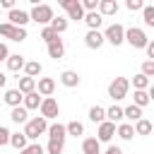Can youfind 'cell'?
Instances as JSON below:
<instances>
[{
	"label": "cell",
	"instance_id": "cell-1",
	"mask_svg": "<svg viewBox=\"0 0 154 154\" xmlns=\"http://www.w3.org/2000/svg\"><path fill=\"white\" fill-rule=\"evenodd\" d=\"M46 130H48V120H46V118H41V116L29 118V120L24 123V137H26V140H31V142H36V140H38V135H43Z\"/></svg>",
	"mask_w": 154,
	"mask_h": 154
},
{
	"label": "cell",
	"instance_id": "cell-2",
	"mask_svg": "<svg viewBox=\"0 0 154 154\" xmlns=\"http://www.w3.org/2000/svg\"><path fill=\"white\" fill-rule=\"evenodd\" d=\"M55 14H53V7L51 5H34L31 7V12H29V19H34L36 24H43V26H48L51 24V19H53Z\"/></svg>",
	"mask_w": 154,
	"mask_h": 154
},
{
	"label": "cell",
	"instance_id": "cell-3",
	"mask_svg": "<svg viewBox=\"0 0 154 154\" xmlns=\"http://www.w3.org/2000/svg\"><path fill=\"white\" fill-rule=\"evenodd\" d=\"M103 34V41H108L111 46H120V43H125V26L123 24H111V26H106V31H101Z\"/></svg>",
	"mask_w": 154,
	"mask_h": 154
},
{
	"label": "cell",
	"instance_id": "cell-4",
	"mask_svg": "<svg viewBox=\"0 0 154 154\" xmlns=\"http://www.w3.org/2000/svg\"><path fill=\"white\" fill-rule=\"evenodd\" d=\"M128 89H130V82H128L125 77H116V79L108 84V96H111L113 101H120V99L128 96Z\"/></svg>",
	"mask_w": 154,
	"mask_h": 154
},
{
	"label": "cell",
	"instance_id": "cell-5",
	"mask_svg": "<svg viewBox=\"0 0 154 154\" xmlns=\"http://www.w3.org/2000/svg\"><path fill=\"white\" fill-rule=\"evenodd\" d=\"M125 41H128L132 48H144L149 38H147L144 29H140V26H130V29H125Z\"/></svg>",
	"mask_w": 154,
	"mask_h": 154
},
{
	"label": "cell",
	"instance_id": "cell-6",
	"mask_svg": "<svg viewBox=\"0 0 154 154\" xmlns=\"http://www.w3.org/2000/svg\"><path fill=\"white\" fill-rule=\"evenodd\" d=\"M60 7L67 12V19H75V22L84 19V10H82L79 0H60Z\"/></svg>",
	"mask_w": 154,
	"mask_h": 154
},
{
	"label": "cell",
	"instance_id": "cell-7",
	"mask_svg": "<svg viewBox=\"0 0 154 154\" xmlns=\"http://www.w3.org/2000/svg\"><path fill=\"white\" fill-rule=\"evenodd\" d=\"M38 111H41V118H46V120H53V118H58V113H60V106H58V101H55L53 96H46V99L41 101Z\"/></svg>",
	"mask_w": 154,
	"mask_h": 154
},
{
	"label": "cell",
	"instance_id": "cell-8",
	"mask_svg": "<svg viewBox=\"0 0 154 154\" xmlns=\"http://www.w3.org/2000/svg\"><path fill=\"white\" fill-rule=\"evenodd\" d=\"M0 36H5L10 41H24L26 38V29H19V26H12V24L2 22L0 24Z\"/></svg>",
	"mask_w": 154,
	"mask_h": 154
},
{
	"label": "cell",
	"instance_id": "cell-9",
	"mask_svg": "<svg viewBox=\"0 0 154 154\" xmlns=\"http://www.w3.org/2000/svg\"><path fill=\"white\" fill-rule=\"evenodd\" d=\"M29 22H31V19H29V12H24V10H19V7L10 10V14H7V24L19 26V29H26Z\"/></svg>",
	"mask_w": 154,
	"mask_h": 154
},
{
	"label": "cell",
	"instance_id": "cell-10",
	"mask_svg": "<svg viewBox=\"0 0 154 154\" xmlns=\"http://www.w3.org/2000/svg\"><path fill=\"white\" fill-rule=\"evenodd\" d=\"M113 135H116V125L113 123H108V120L99 123V130H96V140L99 142H111Z\"/></svg>",
	"mask_w": 154,
	"mask_h": 154
},
{
	"label": "cell",
	"instance_id": "cell-11",
	"mask_svg": "<svg viewBox=\"0 0 154 154\" xmlns=\"http://www.w3.org/2000/svg\"><path fill=\"white\" fill-rule=\"evenodd\" d=\"M55 91V79L53 77H38V84H36V94H41L43 99L51 96Z\"/></svg>",
	"mask_w": 154,
	"mask_h": 154
},
{
	"label": "cell",
	"instance_id": "cell-12",
	"mask_svg": "<svg viewBox=\"0 0 154 154\" xmlns=\"http://www.w3.org/2000/svg\"><path fill=\"white\" fill-rule=\"evenodd\" d=\"M103 43H106V41H103V34H101V31H87V36H84V46H87V48L99 51Z\"/></svg>",
	"mask_w": 154,
	"mask_h": 154
},
{
	"label": "cell",
	"instance_id": "cell-13",
	"mask_svg": "<svg viewBox=\"0 0 154 154\" xmlns=\"http://www.w3.org/2000/svg\"><path fill=\"white\" fill-rule=\"evenodd\" d=\"M46 48H48V55H51L53 60H60V58L65 55V43H63V38H55V41L46 43Z\"/></svg>",
	"mask_w": 154,
	"mask_h": 154
},
{
	"label": "cell",
	"instance_id": "cell-14",
	"mask_svg": "<svg viewBox=\"0 0 154 154\" xmlns=\"http://www.w3.org/2000/svg\"><path fill=\"white\" fill-rule=\"evenodd\" d=\"M96 12H99L101 17H111V14L118 12V2H116V0H99Z\"/></svg>",
	"mask_w": 154,
	"mask_h": 154
},
{
	"label": "cell",
	"instance_id": "cell-15",
	"mask_svg": "<svg viewBox=\"0 0 154 154\" xmlns=\"http://www.w3.org/2000/svg\"><path fill=\"white\" fill-rule=\"evenodd\" d=\"M82 22L89 26V31H99V26L103 24V17L99 12H84V19Z\"/></svg>",
	"mask_w": 154,
	"mask_h": 154
},
{
	"label": "cell",
	"instance_id": "cell-16",
	"mask_svg": "<svg viewBox=\"0 0 154 154\" xmlns=\"http://www.w3.org/2000/svg\"><path fill=\"white\" fill-rule=\"evenodd\" d=\"M22 70H24V77H31V79H36V77L43 72V67H41V63H38V60H26Z\"/></svg>",
	"mask_w": 154,
	"mask_h": 154
},
{
	"label": "cell",
	"instance_id": "cell-17",
	"mask_svg": "<svg viewBox=\"0 0 154 154\" xmlns=\"http://www.w3.org/2000/svg\"><path fill=\"white\" fill-rule=\"evenodd\" d=\"M82 154H101V142L96 137H84L82 142Z\"/></svg>",
	"mask_w": 154,
	"mask_h": 154
},
{
	"label": "cell",
	"instance_id": "cell-18",
	"mask_svg": "<svg viewBox=\"0 0 154 154\" xmlns=\"http://www.w3.org/2000/svg\"><path fill=\"white\" fill-rule=\"evenodd\" d=\"M60 82H63L67 89H75V87H79V75H77L75 70H65V72L60 75Z\"/></svg>",
	"mask_w": 154,
	"mask_h": 154
},
{
	"label": "cell",
	"instance_id": "cell-19",
	"mask_svg": "<svg viewBox=\"0 0 154 154\" xmlns=\"http://www.w3.org/2000/svg\"><path fill=\"white\" fill-rule=\"evenodd\" d=\"M22 99H24V94H22L19 89H7V91H5V103L12 106V108L22 106Z\"/></svg>",
	"mask_w": 154,
	"mask_h": 154
},
{
	"label": "cell",
	"instance_id": "cell-20",
	"mask_svg": "<svg viewBox=\"0 0 154 154\" xmlns=\"http://www.w3.org/2000/svg\"><path fill=\"white\" fill-rule=\"evenodd\" d=\"M41 101H43V96H41V94H36V91H31V94H26V96L22 99V106H24L26 111H34V108H38V106H41Z\"/></svg>",
	"mask_w": 154,
	"mask_h": 154
},
{
	"label": "cell",
	"instance_id": "cell-21",
	"mask_svg": "<svg viewBox=\"0 0 154 154\" xmlns=\"http://www.w3.org/2000/svg\"><path fill=\"white\" fill-rule=\"evenodd\" d=\"M5 63H7V70H10V72H19V70L24 67V63H26V60H24V55H19V53H12V55H10Z\"/></svg>",
	"mask_w": 154,
	"mask_h": 154
},
{
	"label": "cell",
	"instance_id": "cell-22",
	"mask_svg": "<svg viewBox=\"0 0 154 154\" xmlns=\"http://www.w3.org/2000/svg\"><path fill=\"white\" fill-rule=\"evenodd\" d=\"M46 132H48V137H51V140H65V137H67V132H65V125H63V123H51Z\"/></svg>",
	"mask_w": 154,
	"mask_h": 154
},
{
	"label": "cell",
	"instance_id": "cell-23",
	"mask_svg": "<svg viewBox=\"0 0 154 154\" xmlns=\"http://www.w3.org/2000/svg\"><path fill=\"white\" fill-rule=\"evenodd\" d=\"M19 79V84H17V89L26 96V94H31V91H36V79H31V77H17Z\"/></svg>",
	"mask_w": 154,
	"mask_h": 154
},
{
	"label": "cell",
	"instance_id": "cell-24",
	"mask_svg": "<svg viewBox=\"0 0 154 154\" xmlns=\"http://www.w3.org/2000/svg\"><path fill=\"white\" fill-rule=\"evenodd\" d=\"M123 118H128V120H130V125H135V123L142 118V108H137L135 103H130L128 108H123Z\"/></svg>",
	"mask_w": 154,
	"mask_h": 154
},
{
	"label": "cell",
	"instance_id": "cell-25",
	"mask_svg": "<svg viewBox=\"0 0 154 154\" xmlns=\"http://www.w3.org/2000/svg\"><path fill=\"white\" fill-rule=\"evenodd\" d=\"M106 120L113 123V125H118V123L123 120V108H120L118 103H113L111 108H106Z\"/></svg>",
	"mask_w": 154,
	"mask_h": 154
},
{
	"label": "cell",
	"instance_id": "cell-26",
	"mask_svg": "<svg viewBox=\"0 0 154 154\" xmlns=\"http://www.w3.org/2000/svg\"><path fill=\"white\" fill-rule=\"evenodd\" d=\"M116 135H118L120 140H132V137H135V130H132L130 123H118V125H116Z\"/></svg>",
	"mask_w": 154,
	"mask_h": 154
},
{
	"label": "cell",
	"instance_id": "cell-27",
	"mask_svg": "<svg viewBox=\"0 0 154 154\" xmlns=\"http://www.w3.org/2000/svg\"><path fill=\"white\" fill-rule=\"evenodd\" d=\"M10 144H12L17 152H22V149L29 144V140L24 137V132H10Z\"/></svg>",
	"mask_w": 154,
	"mask_h": 154
},
{
	"label": "cell",
	"instance_id": "cell-28",
	"mask_svg": "<svg viewBox=\"0 0 154 154\" xmlns=\"http://www.w3.org/2000/svg\"><path fill=\"white\" fill-rule=\"evenodd\" d=\"M48 26H51V29L60 36V34H65V31H67V17H53Z\"/></svg>",
	"mask_w": 154,
	"mask_h": 154
},
{
	"label": "cell",
	"instance_id": "cell-29",
	"mask_svg": "<svg viewBox=\"0 0 154 154\" xmlns=\"http://www.w3.org/2000/svg\"><path fill=\"white\" fill-rule=\"evenodd\" d=\"M10 118H12V120H14L17 125H19V123L24 125V123L29 120V111H26L24 106H17V108H12V113H10Z\"/></svg>",
	"mask_w": 154,
	"mask_h": 154
},
{
	"label": "cell",
	"instance_id": "cell-30",
	"mask_svg": "<svg viewBox=\"0 0 154 154\" xmlns=\"http://www.w3.org/2000/svg\"><path fill=\"white\" fill-rule=\"evenodd\" d=\"M89 120L96 123V125L103 123V120H106V108H103V106H91V108H89Z\"/></svg>",
	"mask_w": 154,
	"mask_h": 154
},
{
	"label": "cell",
	"instance_id": "cell-31",
	"mask_svg": "<svg viewBox=\"0 0 154 154\" xmlns=\"http://www.w3.org/2000/svg\"><path fill=\"white\" fill-rule=\"evenodd\" d=\"M132 130H135V135H149V132H152V120L140 118V120L132 125Z\"/></svg>",
	"mask_w": 154,
	"mask_h": 154
},
{
	"label": "cell",
	"instance_id": "cell-32",
	"mask_svg": "<svg viewBox=\"0 0 154 154\" xmlns=\"http://www.w3.org/2000/svg\"><path fill=\"white\" fill-rule=\"evenodd\" d=\"M63 149H65V140H48V144H46L43 152H48V154H63Z\"/></svg>",
	"mask_w": 154,
	"mask_h": 154
},
{
	"label": "cell",
	"instance_id": "cell-33",
	"mask_svg": "<svg viewBox=\"0 0 154 154\" xmlns=\"http://www.w3.org/2000/svg\"><path fill=\"white\" fill-rule=\"evenodd\" d=\"M132 84H135V91H147L149 89V77H144L142 72L132 77Z\"/></svg>",
	"mask_w": 154,
	"mask_h": 154
},
{
	"label": "cell",
	"instance_id": "cell-34",
	"mask_svg": "<svg viewBox=\"0 0 154 154\" xmlns=\"http://www.w3.org/2000/svg\"><path fill=\"white\" fill-rule=\"evenodd\" d=\"M65 132H67V135H75V137H79V135H84V125H82L79 120H70V123L65 125Z\"/></svg>",
	"mask_w": 154,
	"mask_h": 154
},
{
	"label": "cell",
	"instance_id": "cell-35",
	"mask_svg": "<svg viewBox=\"0 0 154 154\" xmlns=\"http://www.w3.org/2000/svg\"><path fill=\"white\" fill-rule=\"evenodd\" d=\"M149 101H152L149 91H135V106H137V108H144Z\"/></svg>",
	"mask_w": 154,
	"mask_h": 154
},
{
	"label": "cell",
	"instance_id": "cell-36",
	"mask_svg": "<svg viewBox=\"0 0 154 154\" xmlns=\"http://www.w3.org/2000/svg\"><path fill=\"white\" fill-rule=\"evenodd\" d=\"M142 17H144L147 26H154V5H144L142 7Z\"/></svg>",
	"mask_w": 154,
	"mask_h": 154
},
{
	"label": "cell",
	"instance_id": "cell-37",
	"mask_svg": "<svg viewBox=\"0 0 154 154\" xmlns=\"http://www.w3.org/2000/svg\"><path fill=\"white\" fill-rule=\"evenodd\" d=\"M41 38H43L46 43H51V41H55V38H60V36H58L51 26H43V29H41Z\"/></svg>",
	"mask_w": 154,
	"mask_h": 154
},
{
	"label": "cell",
	"instance_id": "cell-38",
	"mask_svg": "<svg viewBox=\"0 0 154 154\" xmlns=\"http://www.w3.org/2000/svg\"><path fill=\"white\" fill-rule=\"evenodd\" d=\"M19 154H43V147H41L38 142H31V144H26Z\"/></svg>",
	"mask_w": 154,
	"mask_h": 154
},
{
	"label": "cell",
	"instance_id": "cell-39",
	"mask_svg": "<svg viewBox=\"0 0 154 154\" xmlns=\"http://www.w3.org/2000/svg\"><path fill=\"white\" fill-rule=\"evenodd\" d=\"M142 75L144 77H154V60H144L142 63Z\"/></svg>",
	"mask_w": 154,
	"mask_h": 154
},
{
	"label": "cell",
	"instance_id": "cell-40",
	"mask_svg": "<svg viewBox=\"0 0 154 154\" xmlns=\"http://www.w3.org/2000/svg\"><path fill=\"white\" fill-rule=\"evenodd\" d=\"M5 144H10V130L5 125H0V147H5Z\"/></svg>",
	"mask_w": 154,
	"mask_h": 154
},
{
	"label": "cell",
	"instance_id": "cell-41",
	"mask_svg": "<svg viewBox=\"0 0 154 154\" xmlns=\"http://www.w3.org/2000/svg\"><path fill=\"white\" fill-rule=\"evenodd\" d=\"M125 7H128L130 12H135V10H142V7H144V2H142V0H128V2H125Z\"/></svg>",
	"mask_w": 154,
	"mask_h": 154
},
{
	"label": "cell",
	"instance_id": "cell-42",
	"mask_svg": "<svg viewBox=\"0 0 154 154\" xmlns=\"http://www.w3.org/2000/svg\"><path fill=\"white\" fill-rule=\"evenodd\" d=\"M144 51H147V60H154V41H152V38L147 41V46H144Z\"/></svg>",
	"mask_w": 154,
	"mask_h": 154
},
{
	"label": "cell",
	"instance_id": "cell-43",
	"mask_svg": "<svg viewBox=\"0 0 154 154\" xmlns=\"http://www.w3.org/2000/svg\"><path fill=\"white\" fill-rule=\"evenodd\" d=\"M7 58H10V48H7V43H2V41H0V63H2V60H7Z\"/></svg>",
	"mask_w": 154,
	"mask_h": 154
},
{
	"label": "cell",
	"instance_id": "cell-44",
	"mask_svg": "<svg viewBox=\"0 0 154 154\" xmlns=\"http://www.w3.org/2000/svg\"><path fill=\"white\" fill-rule=\"evenodd\" d=\"M14 10V0H0V10Z\"/></svg>",
	"mask_w": 154,
	"mask_h": 154
},
{
	"label": "cell",
	"instance_id": "cell-45",
	"mask_svg": "<svg viewBox=\"0 0 154 154\" xmlns=\"http://www.w3.org/2000/svg\"><path fill=\"white\" fill-rule=\"evenodd\" d=\"M101 154H123V149H120V147H116V144H111V147H108L106 152H101Z\"/></svg>",
	"mask_w": 154,
	"mask_h": 154
},
{
	"label": "cell",
	"instance_id": "cell-46",
	"mask_svg": "<svg viewBox=\"0 0 154 154\" xmlns=\"http://www.w3.org/2000/svg\"><path fill=\"white\" fill-rule=\"evenodd\" d=\"M5 82H7V77H5V72H0V87H5Z\"/></svg>",
	"mask_w": 154,
	"mask_h": 154
}]
</instances>
